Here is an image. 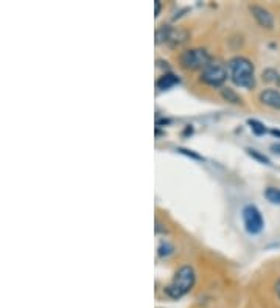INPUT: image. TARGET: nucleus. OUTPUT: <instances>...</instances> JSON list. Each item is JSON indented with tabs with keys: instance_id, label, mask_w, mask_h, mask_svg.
<instances>
[{
	"instance_id": "f257e3e1",
	"label": "nucleus",
	"mask_w": 280,
	"mask_h": 308,
	"mask_svg": "<svg viewBox=\"0 0 280 308\" xmlns=\"http://www.w3.org/2000/svg\"><path fill=\"white\" fill-rule=\"evenodd\" d=\"M229 78L241 89L255 87V68L252 61L246 56H233L228 63Z\"/></svg>"
},
{
	"instance_id": "f03ea898",
	"label": "nucleus",
	"mask_w": 280,
	"mask_h": 308,
	"mask_svg": "<svg viewBox=\"0 0 280 308\" xmlns=\"http://www.w3.org/2000/svg\"><path fill=\"white\" fill-rule=\"evenodd\" d=\"M196 283V273L195 269L190 265H184L181 266L178 271L173 275L171 282L166 285L164 292L170 299L178 300L181 297H184L185 294H188Z\"/></svg>"
},
{
	"instance_id": "7ed1b4c3",
	"label": "nucleus",
	"mask_w": 280,
	"mask_h": 308,
	"mask_svg": "<svg viewBox=\"0 0 280 308\" xmlns=\"http://www.w3.org/2000/svg\"><path fill=\"white\" fill-rule=\"evenodd\" d=\"M228 76H229L228 67L219 63V61L212 59L201 70L199 81L210 87H223V84L228 80Z\"/></svg>"
},
{
	"instance_id": "20e7f679",
	"label": "nucleus",
	"mask_w": 280,
	"mask_h": 308,
	"mask_svg": "<svg viewBox=\"0 0 280 308\" xmlns=\"http://www.w3.org/2000/svg\"><path fill=\"white\" fill-rule=\"evenodd\" d=\"M212 61L210 53L206 49H188L179 55V66L184 70H202Z\"/></svg>"
},
{
	"instance_id": "39448f33",
	"label": "nucleus",
	"mask_w": 280,
	"mask_h": 308,
	"mask_svg": "<svg viewBox=\"0 0 280 308\" xmlns=\"http://www.w3.org/2000/svg\"><path fill=\"white\" fill-rule=\"evenodd\" d=\"M241 217H243V224L247 234L251 235L262 234V230L264 229V220H263L262 212L259 210V207L254 204L245 205L243 212H241Z\"/></svg>"
},
{
	"instance_id": "423d86ee",
	"label": "nucleus",
	"mask_w": 280,
	"mask_h": 308,
	"mask_svg": "<svg viewBox=\"0 0 280 308\" xmlns=\"http://www.w3.org/2000/svg\"><path fill=\"white\" fill-rule=\"evenodd\" d=\"M187 32L170 25H164L156 30V44H166L170 47H179L187 41Z\"/></svg>"
},
{
	"instance_id": "0eeeda50",
	"label": "nucleus",
	"mask_w": 280,
	"mask_h": 308,
	"mask_svg": "<svg viewBox=\"0 0 280 308\" xmlns=\"http://www.w3.org/2000/svg\"><path fill=\"white\" fill-rule=\"evenodd\" d=\"M249 11H251L252 17L255 22L264 30H272L274 28V16L271 14L269 10H266L262 5H249Z\"/></svg>"
},
{
	"instance_id": "6e6552de",
	"label": "nucleus",
	"mask_w": 280,
	"mask_h": 308,
	"mask_svg": "<svg viewBox=\"0 0 280 308\" xmlns=\"http://www.w3.org/2000/svg\"><path fill=\"white\" fill-rule=\"evenodd\" d=\"M260 103L271 107V109L280 111V92L276 89H264L259 95Z\"/></svg>"
},
{
	"instance_id": "1a4fd4ad",
	"label": "nucleus",
	"mask_w": 280,
	"mask_h": 308,
	"mask_svg": "<svg viewBox=\"0 0 280 308\" xmlns=\"http://www.w3.org/2000/svg\"><path fill=\"white\" fill-rule=\"evenodd\" d=\"M179 83H181V80L175 73H164L162 76H159L157 78L156 87H157V90H168L171 87H175Z\"/></svg>"
},
{
	"instance_id": "9d476101",
	"label": "nucleus",
	"mask_w": 280,
	"mask_h": 308,
	"mask_svg": "<svg viewBox=\"0 0 280 308\" xmlns=\"http://www.w3.org/2000/svg\"><path fill=\"white\" fill-rule=\"evenodd\" d=\"M221 97L226 100V102L233 103V104H241V103H243V102H241V97L231 87H221Z\"/></svg>"
},
{
	"instance_id": "9b49d317",
	"label": "nucleus",
	"mask_w": 280,
	"mask_h": 308,
	"mask_svg": "<svg viewBox=\"0 0 280 308\" xmlns=\"http://www.w3.org/2000/svg\"><path fill=\"white\" fill-rule=\"evenodd\" d=\"M247 125L249 128H251V131L255 134V136H263V134H266L269 133L268 128L263 125V123L260 120H255V119H249L247 120Z\"/></svg>"
},
{
	"instance_id": "f8f14e48",
	"label": "nucleus",
	"mask_w": 280,
	"mask_h": 308,
	"mask_svg": "<svg viewBox=\"0 0 280 308\" xmlns=\"http://www.w3.org/2000/svg\"><path fill=\"white\" fill-rule=\"evenodd\" d=\"M263 195H264V198H266L271 204L280 205V188H277V187H268L266 190H264Z\"/></svg>"
},
{
	"instance_id": "ddd939ff",
	"label": "nucleus",
	"mask_w": 280,
	"mask_h": 308,
	"mask_svg": "<svg viewBox=\"0 0 280 308\" xmlns=\"http://www.w3.org/2000/svg\"><path fill=\"white\" fill-rule=\"evenodd\" d=\"M246 153H247L252 159L259 160V162L263 164V165H272V164H271V159H269L268 156H264V154H262L260 151H257V150H254V148H246Z\"/></svg>"
},
{
	"instance_id": "4468645a",
	"label": "nucleus",
	"mask_w": 280,
	"mask_h": 308,
	"mask_svg": "<svg viewBox=\"0 0 280 308\" xmlns=\"http://www.w3.org/2000/svg\"><path fill=\"white\" fill-rule=\"evenodd\" d=\"M173 251H175V248H173V244H171L168 240H162L161 243H159L157 254H159L161 257H168V256H171Z\"/></svg>"
},
{
	"instance_id": "2eb2a0df",
	"label": "nucleus",
	"mask_w": 280,
	"mask_h": 308,
	"mask_svg": "<svg viewBox=\"0 0 280 308\" xmlns=\"http://www.w3.org/2000/svg\"><path fill=\"white\" fill-rule=\"evenodd\" d=\"M178 151H179L181 154H185V156L195 159V160H204V157H202V156H199V154L193 153L192 150H187V148H178Z\"/></svg>"
},
{
	"instance_id": "dca6fc26",
	"label": "nucleus",
	"mask_w": 280,
	"mask_h": 308,
	"mask_svg": "<svg viewBox=\"0 0 280 308\" xmlns=\"http://www.w3.org/2000/svg\"><path fill=\"white\" fill-rule=\"evenodd\" d=\"M154 8H156L154 16H159V14H161V8H162V3L159 2V0H154Z\"/></svg>"
},
{
	"instance_id": "f3484780",
	"label": "nucleus",
	"mask_w": 280,
	"mask_h": 308,
	"mask_svg": "<svg viewBox=\"0 0 280 308\" xmlns=\"http://www.w3.org/2000/svg\"><path fill=\"white\" fill-rule=\"evenodd\" d=\"M271 151L276 153V154H279V156H280V143H272V145H271Z\"/></svg>"
},
{
	"instance_id": "a211bd4d",
	"label": "nucleus",
	"mask_w": 280,
	"mask_h": 308,
	"mask_svg": "<svg viewBox=\"0 0 280 308\" xmlns=\"http://www.w3.org/2000/svg\"><path fill=\"white\" fill-rule=\"evenodd\" d=\"M274 291H276V294H277V297L280 299V279L276 282V285H274Z\"/></svg>"
},
{
	"instance_id": "6ab92c4d",
	"label": "nucleus",
	"mask_w": 280,
	"mask_h": 308,
	"mask_svg": "<svg viewBox=\"0 0 280 308\" xmlns=\"http://www.w3.org/2000/svg\"><path fill=\"white\" fill-rule=\"evenodd\" d=\"M269 133H271L272 136H276V137H280V129H271Z\"/></svg>"
}]
</instances>
